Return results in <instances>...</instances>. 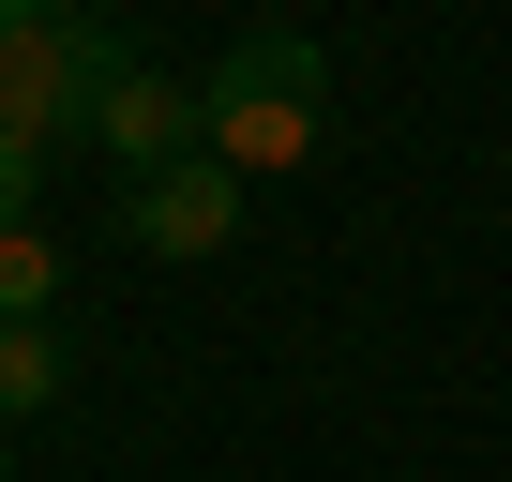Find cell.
<instances>
[{
	"label": "cell",
	"mask_w": 512,
	"mask_h": 482,
	"mask_svg": "<svg viewBox=\"0 0 512 482\" xmlns=\"http://www.w3.org/2000/svg\"><path fill=\"white\" fill-rule=\"evenodd\" d=\"M317 136H332V61H317V31H241V46L211 61V151H226L241 181L317 166Z\"/></svg>",
	"instance_id": "obj_1"
},
{
	"label": "cell",
	"mask_w": 512,
	"mask_h": 482,
	"mask_svg": "<svg viewBox=\"0 0 512 482\" xmlns=\"http://www.w3.org/2000/svg\"><path fill=\"white\" fill-rule=\"evenodd\" d=\"M136 76V46L106 16H31V31H0V136L16 151H61L106 121V91Z\"/></svg>",
	"instance_id": "obj_2"
},
{
	"label": "cell",
	"mask_w": 512,
	"mask_h": 482,
	"mask_svg": "<svg viewBox=\"0 0 512 482\" xmlns=\"http://www.w3.org/2000/svg\"><path fill=\"white\" fill-rule=\"evenodd\" d=\"M121 241H151V257H226V241H241V166L226 151H181V166L121 181Z\"/></svg>",
	"instance_id": "obj_3"
},
{
	"label": "cell",
	"mask_w": 512,
	"mask_h": 482,
	"mask_svg": "<svg viewBox=\"0 0 512 482\" xmlns=\"http://www.w3.org/2000/svg\"><path fill=\"white\" fill-rule=\"evenodd\" d=\"M91 151L121 166V181H151V166H181V151H211V91H166L151 61L106 91V121H91Z\"/></svg>",
	"instance_id": "obj_4"
},
{
	"label": "cell",
	"mask_w": 512,
	"mask_h": 482,
	"mask_svg": "<svg viewBox=\"0 0 512 482\" xmlns=\"http://www.w3.org/2000/svg\"><path fill=\"white\" fill-rule=\"evenodd\" d=\"M76 392V347L46 332V317H0V437H16V422H46Z\"/></svg>",
	"instance_id": "obj_5"
},
{
	"label": "cell",
	"mask_w": 512,
	"mask_h": 482,
	"mask_svg": "<svg viewBox=\"0 0 512 482\" xmlns=\"http://www.w3.org/2000/svg\"><path fill=\"white\" fill-rule=\"evenodd\" d=\"M61 302V241L46 226H0V317H46Z\"/></svg>",
	"instance_id": "obj_6"
},
{
	"label": "cell",
	"mask_w": 512,
	"mask_h": 482,
	"mask_svg": "<svg viewBox=\"0 0 512 482\" xmlns=\"http://www.w3.org/2000/svg\"><path fill=\"white\" fill-rule=\"evenodd\" d=\"M31 181H46V151H16V136H0V226H31Z\"/></svg>",
	"instance_id": "obj_7"
},
{
	"label": "cell",
	"mask_w": 512,
	"mask_h": 482,
	"mask_svg": "<svg viewBox=\"0 0 512 482\" xmlns=\"http://www.w3.org/2000/svg\"><path fill=\"white\" fill-rule=\"evenodd\" d=\"M31 16H76V0H0V31H31Z\"/></svg>",
	"instance_id": "obj_8"
}]
</instances>
